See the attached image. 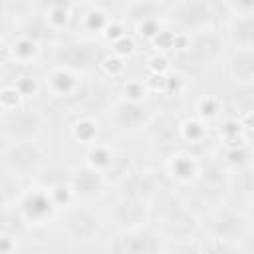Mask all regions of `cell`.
<instances>
[{"mask_svg":"<svg viewBox=\"0 0 254 254\" xmlns=\"http://www.w3.org/2000/svg\"><path fill=\"white\" fill-rule=\"evenodd\" d=\"M46 149L38 139L30 141H4L2 169L14 171L26 179H36L46 167Z\"/></svg>","mask_w":254,"mask_h":254,"instance_id":"obj_1","label":"cell"},{"mask_svg":"<svg viewBox=\"0 0 254 254\" xmlns=\"http://www.w3.org/2000/svg\"><path fill=\"white\" fill-rule=\"evenodd\" d=\"M202 226L206 230V236L224 238L236 244H242V240L252 232V224L248 222V218L224 202L202 216Z\"/></svg>","mask_w":254,"mask_h":254,"instance_id":"obj_2","label":"cell"},{"mask_svg":"<svg viewBox=\"0 0 254 254\" xmlns=\"http://www.w3.org/2000/svg\"><path fill=\"white\" fill-rule=\"evenodd\" d=\"M169 22L177 32L192 36L196 32L212 30L216 14L208 0H179L169 12Z\"/></svg>","mask_w":254,"mask_h":254,"instance_id":"obj_3","label":"cell"},{"mask_svg":"<svg viewBox=\"0 0 254 254\" xmlns=\"http://www.w3.org/2000/svg\"><path fill=\"white\" fill-rule=\"evenodd\" d=\"M0 129L4 141H30L40 139L46 129V115L40 109L20 105L16 109L2 111Z\"/></svg>","mask_w":254,"mask_h":254,"instance_id":"obj_4","label":"cell"},{"mask_svg":"<svg viewBox=\"0 0 254 254\" xmlns=\"http://www.w3.org/2000/svg\"><path fill=\"white\" fill-rule=\"evenodd\" d=\"M143 131H145L153 151L163 155L165 159L171 153L179 151V145H181V119L173 111H157V113H153Z\"/></svg>","mask_w":254,"mask_h":254,"instance_id":"obj_5","label":"cell"},{"mask_svg":"<svg viewBox=\"0 0 254 254\" xmlns=\"http://www.w3.org/2000/svg\"><path fill=\"white\" fill-rule=\"evenodd\" d=\"M113 252L121 254H157L165 252V236L153 224H145L131 230H117L113 242Z\"/></svg>","mask_w":254,"mask_h":254,"instance_id":"obj_6","label":"cell"},{"mask_svg":"<svg viewBox=\"0 0 254 254\" xmlns=\"http://www.w3.org/2000/svg\"><path fill=\"white\" fill-rule=\"evenodd\" d=\"M62 232L71 242H91L99 234V218L97 214L85 206V202H75L58 214Z\"/></svg>","mask_w":254,"mask_h":254,"instance_id":"obj_7","label":"cell"},{"mask_svg":"<svg viewBox=\"0 0 254 254\" xmlns=\"http://www.w3.org/2000/svg\"><path fill=\"white\" fill-rule=\"evenodd\" d=\"M85 77L79 71L54 65L44 77H42V87L48 91V95L56 101H67L75 103L79 95L85 89Z\"/></svg>","mask_w":254,"mask_h":254,"instance_id":"obj_8","label":"cell"},{"mask_svg":"<svg viewBox=\"0 0 254 254\" xmlns=\"http://www.w3.org/2000/svg\"><path fill=\"white\" fill-rule=\"evenodd\" d=\"M16 204L26 216V220L30 222V226H44L60 214V208L54 202L52 192L38 183L26 189V192Z\"/></svg>","mask_w":254,"mask_h":254,"instance_id":"obj_9","label":"cell"},{"mask_svg":"<svg viewBox=\"0 0 254 254\" xmlns=\"http://www.w3.org/2000/svg\"><path fill=\"white\" fill-rule=\"evenodd\" d=\"M69 185H71V190H73L77 202H95V200L103 198V194L107 192L109 181L103 171H99L83 161L81 165L71 167Z\"/></svg>","mask_w":254,"mask_h":254,"instance_id":"obj_10","label":"cell"},{"mask_svg":"<svg viewBox=\"0 0 254 254\" xmlns=\"http://www.w3.org/2000/svg\"><path fill=\"white\" fill-rule=\"evenodd\" d=\"M151 111L143 105V101H129V99H117L107 109V119L113 131L117 133H135L143 131L147 121L151 119Z\"/></svg>","mask_w":254,"mask_h":254,"instance_id":"obj_11","label":"cell"},{"mask_svg":"<svg viewBox=\"0 0 254 254\" xmlns=\"http://www.w3.org/2000/svg\"><path fill=\"white\" fill-rule=\"evenodd\" d=\"M109 220L117 230H131L145 224H151L149 202L125 194H117L109 206Z\"/></svg>","mask_w":254,"mask_h":254,"instance_id":"obj_12","label":"cell"},{"mask_svg":"<svg viewBox=\"0 0 254 254\" xmlns=\"http://www.w3.org/2000/svg\"><path fill=\"white\" fill-rule=\"evenodd\" d=\"M54 65H62L79 73H85L99 62L97 48L87 40H69L56 48L54 52Z\"/></svg>","mask_w":254,"mask_h":254,"instance_id":"obj_13","label":"cell"},{"mask_svg":"<svg viewBox=\"0 0 254 254\" xmlns=\"http://www.w3.org/2000/svg\"><path fill=\"white\" fill-rule=\"evenodd\" d=\"M115 187H117V194L141 198V200H147V202L165 189L163 177L157 171H153V169H135V167Z\"/></svg>","mask_w":254,"mask_h":254,"instance_id":"obj_14","label":"cell"},{"mask_svg":"<svg viewBox=\"0 0 254 254\" xmlns=\"http://www.w3.org/2000/svg\"><path fill=\"white\" fill-rule=\"evenodd\" d=\"M198 167H200V159L185 149H179L165 159L167 177L181 187H190L198 179Z\"/></svg>","mask_w":254,"mask_h":254,"instance_id":"obj_15","label":"cell"},{"mask_svg":"<svg viewBox=\"0 0 254 254\" xmlns=\"http://www.w3.org/2000/svg\"><path fill=\"white\" fill-rule=\"evenodd\" d=\"M42 46H44L42 42L26 36L22 32H16L10 42L4 40V54H6V60H10L18 67H28L38 62V58L42 54Z\"/></svg>","mask_w":254,"mask_h":254,"instance_id":"obj_16","label":"cell"},{"mask_svg":"<svg viewBox=\"0 0 254 254\" xmlns=\"http://www.w3.org/2000/svg\"><path fill=\"white\" fill-rule=\"evenodd\" d=\"M189 48L194 52V56L208 67L222 56V38L212 30L196 32L189 36Z\"/></svg>","mask_w":254,"mask_h":254,"instance_id":"obj_17","label":"cell"},{"mask_svg":"<svg viewBox=\"0 0 254 254\" xmlns=\"http://www.w3.org/2000/svg\"><path fill=\"white\" fill-rule=\"evenodd\" d=\"M75 105V113H83V115H95L101 109H109V89L105 83L101 81H87L83 93L79 95V99L73 103Z\"/></svg>","mask_w":254,"mask_h":254,"instance_id":"obj_18","label":"cell"},{"mask_svg":"<svg viewBox=\"0 0 254 254\" xmlns=\"http://www.w3.org/2000/svg\"><path fill=\"white\" fill-rule=\"evenodd\" d=\"M226 65L232 83L254 81V48H234Z\"/></svg>","mask_w":254,"mask_h":254,"instance_id":"obj_19","label":"cell"},{"mask_svg":"<svg viewBox=\"0 0 254 254\" xmlns=\"http://www.w3.org/2000/svg\"><path fill=\"white\" fill-rule=\"evenodd\" d=\"M111 22H113V18L109 16V12L105 8H101L97 4H89L85 8V12L77 18V30L85 38H95V36H103Z\"/></svg>","mask_w":254,"mask_h":254,"instance_id":"obj_20","label":"cell"},{"mask_svg":"<svg viewBox=\"0 0 254 254\" xmlns=\"http://www.w3.org/2000/svg\"><path fill=\"white\" fill-rule=\"evenodd\" d=\"M228 179H230V169L222 161V157H202L200 167H198V179L200 183L216 189H228Z\"/></svg>","mask_w":254,"mask_h":254,"instance_id":"obj_21","label":"cell"},{"mask_svg":"<svg viewBox=\"0 0 254 254\" xmlns=\"http://www.w3.org/2000/svg\"><path fill=\"white\" fill-rule=\"evenodd\" d=\"M226 38L234 48H254V16H232L226 24Z\"/></svg>","mask_w":254,"mask_h":254,"instance_id":"obj_22","label":"cell"},{"mask_svg":"<svg viewBox=\"0 0 254 254\" xmlns=\"http://www.w3.org/2000/svg\"><path fill=\"white\" fill-rule=\"evenodd\" d=\"M163 14H165L163 0H133V2L125 4V18L133 26L143 24L147 20L161 18Z\"/></svg>","mask_w":254,"mask_h":254,"instance_id":"obj_23","label":"cell"},{"mask_svg":"<svg viewBox=\"0 0 254 254\" xmlns=\"http://www.w3.org/2000/svg\"><path fill=\"white\" fill-rule=\"evenodd\" d=\"M69 137L75 143H81L85 147L97 143V135H99V125L95 121V115H83V113H75L73 121L69 123Z\"/></svg>","mask_w":254,"mask_h":254,"instance_id":"obj_24","label":"cell"},{"mask_svg":"<svg viewBox=\"0 0 254 254\" xmlns=\"http://www.w3.org/2000/svg\"><path fill=\"white\" fill-rule=\"evenodd\" d=\"M208 139V121L200 119L198 115L181 119V143L190 147H200Z\"/></svg>","mask_w":254,"mask_h":254,"instance_id":"obj_25","label":"cell"},{"mask_svg":"<svg viewBox=\"0 0 254 254\" xmlns=\"http://www.w3.org/2000/svg\"><path fill=\"white\" fill-rule=\"evenodd\" d=\"M24 179L22 175L14 173V171H8V169H2V175H0V194H2V204H16L22 194L26 192V185H24Z\"/></svg>","mask_w":254,"mask_h":254,"instance_id":"obj_26","label":"cell"},{"mask_svg":"<svg viewBox=\"0 0 254 254\" xmlns=\"http://www.w3.org/2000/svg\"><path fill=\"white\" fill-rule=\"evenodd\" d=\"M228 105L238 115L252 113L254 111V81L248 83H234V87L228 93Z\"/></svg>","mask_w":254,"mask_h":254,"instance_id":"obj_27","label":"cell"},{"mask_svg":"<svg viewBox=\"0 0 254 254\" xmlns=\"http://www.w3.org/2000/svg\"><path fill=\"white\" fill-rule=\"evenodd\" d=\"M32 228L30 222L26 220V216L22 214V210L18 208V204H2V214H0V230L18 234L22 238V234Z\"/></svg>","mask_w":254,"mask_h":254,"instance_id":"obj_28","label":"cell"},{"mask_svg":"<svg viewBox=\"0 0 254 254\" xmlns=\"http://www.w3.org/2000/svg\"><path fill=\"white\" fill-rule=\"evenodd\" d=\"M228 189H238L240 194L250 196L254 194V165H244L238 169H230V179H228Z\"/></svg>","mask_w":254,"mask_h":254,"instance_id":"obj_29","label":"cell"},{"mask_svg":"<svg viewBox=\"0 0 254 254\" xmlns=\"http://www.w3.org/2000/svg\"><path fill=\"white\" fill-rule=\"evenodd\" d=\"M220 141L224 143V147H238L246 143V129L240 123V119L234 117H226L220 125Z\"/></svg>","mask_w":254,"mask_h":254,"instance_id":"obj_30","label":"cell"},{"mask_svg":"<svg viewBox=\"0 0 254 254\" xmlns=\"http://www.w3.org/2000/svg\"><path fill=\"white\" fill-rule=\"evenodd\" d=\"M131 169H133L131 155L125 153V151H121V149H117L113 161L109 163V167H107L103 173H105L109 185H117V183H121V181L131 173Z\"/></svg>","mask_w":254,"mask_h":254,"instance_id":"obj_31","label":"cell"},{"mask_svg":"<svg viewBox=\"0 0 254 254\" xmlns=\"http://www.w3.org/2000/svg\"><path fill=\"white\" fill-rule=\"evenodd\" d=\"M115 151H117L115 147L97 141V143H93V145L87 147V151H85V163H89L91 167H95L99 171H105L109 167V163L113 161Z\"/></svg>","mask_w":254,"mask_h":254,"instance_id":"obj_32","label":"cell"},{"mask_svg":"<svg viewBox=\"0 0 254 254\" xmlns=\"http://www.w3.org/2000/svg\"><path fill=\"white\" fill-rule=\"evenodd\" d=\"M34 0H2V16L4 20H16V26L34 14Z\"/></svg>","mask_w":254,"mask_h":254,"instance_id":"obj_33","label":"cell"},{"mask_svg":"<svg viewBox=\"0 0 254 254\" xmlns=\"http://www.w3.org/2000/svg\"><path fill=\"white\" fill-rule=\"evenodd\" d=\"M97 65H99L101 73L107 75L109 79H123V75H125V71H127L125 58H121V56H117V54H113V52H109V54H105L103 58H99Z\"/></svg>","mask_w":254,"mask_h":254,"instance_id":"obj_34","label":"cell"},{"mask_svg":"<svg viewBox=\"0 0 254 254\" xmlns=\"http://www.w3.org/2000/svg\"><path fill=\"white\" fill-rule=\"evenodd\" d=\"M69 175H71V167H44V171L36 177V183L46 189H52L56 185L67 183Z\"/></svg>","mask_w":254,"mask_h":254,"instance_id":"obj_35","label":"cell"},{"mask_svg":"<svg viewBox=\"0 0 254 254\" xmlns=\"http://www.w3.org/2000/svg\"><path fill=\"white\" fill-rule=\"evenodd\" d=\"M73 10L75 8H54V10H48L42 14H44L46 22L50 24V28L58 34V32L67 30L73 24Z\"/></svg>","mask_w":254,"mask_h":254,"instance_id":"obj_36","label":"cell"},{"mask_svg":"<svg viewBox=\"0 0 254 254\" xmlns=\"http://www.w3.org/2000/svg\"><path fill=\"white\" fill-rule=\"evenodd\" d=\"M121 99H129V101H145V97L151 93L145 79H125L121 89Z\"/></svg>","mask_w":254,"mask_h":254,"instance_id":"obj_37","label":"cell"},{"mask_svg":"<svg viewBox=\"0 0 254 254\" xmlns=\"http://www.w3.org/2000/svg\"><path fill=\"white\" fill-rule=\"evenodd\" d=\"M222 111V101L216 95H202L196 103V115L204 121H212L220 115Z\"/></svg>","mask_w":254,"mask_h":254,"instance_id":"obj_38","label":"cell"},{"mask_svg":"<svg viewBox=\"0 0 254 254\" xmlns=\"http://www.w3.org/2000/svg\"><path fill=\"white\" fill-rule=\"evenodd\" d=\"M222 161L226 163L228 169H238L244 165H250V151L248 145H238V147H224Z\"/></svg>","mask_w":254,"mask_h":254,"instance_id":"obj_39","label":"cell"},{"mask_svg":"<svg viewBox=\"0 0 254 254\" xmlns=\"http://www.w3.org/2000/svg\"><path fill=\"white\" fill-rule=\"evenodd\" d=\"M18 91L24 95V97H34L40 89H42V79H38L36 75L28 73V71H22L20 75H16V79L12 81Z\"/></svg>","mask_w":254,"mask_h":254,"instance_id":"obj_40","label":"cell"},{"mask_svg":"<svg viewBox=\"0 0 254 254\" xmlns=\"http://www.w3.org/2000/svg\"><path fill=\"white\" fill-rule=\"evenodd\" d=\"M48 190L52 192V198H54V202L58 204L60 210H64V208H67V206H71V204L77 202V198H75V194L71 190L69 181L67 183H62V185H56V187H52Z\"/></svg>","mask_w":254,"mask_h":254,"instance_id":"obj_41","label":"cell"},{"mask_svg":"<svg viewBox=\"0 0 254 254\" xmlns=\"http://www.w3.org/2000/svg\"><path fill=\"white\" fill-rule=\"evenodd\" d=\"M145 67H147L149 73H161V75H165V73L173 71V60H169L165 52L155 50V52L147 58Z\"/></svg>","mask_w":254,"mask_h":254,"instance_id":"obj_42","label":"cell"},{"mask_svg":"<svg viewBox=\"0 0 254 254\" xmlns=\"http://www.w3.org/2000/svg\"><path fill=\"white\" fill-rule=\"evenodd\" d=\"M0 99H2V111H8V109H16L20 105H24V95L18 91V87L14 83H4L2 87V93H0Z\"/></svg>","mask_w":254,"mask_h":254,"instance_id":"obj_43","label":"cell"},{"mask_svg":"<svg viewBox=\"0 0 254 254\" xmlns=\"http://www.w3.org/2000/svg\"><path fill=\"white\" fill-rule=\"evenodd\" d=\"M135 30H137V36L139 38H143L145 42L151 44L157 38V34L163 30V24H161V18H155V20H147L143 24H137Z\"/></svg>","mask_w":254,"mask_h":254,"instance_id":"obj_44","label":"cell"},{"mask_svg":"<svg viewBox=\"0 0 254 254\" xmlns=\"http://www.w3.org/2000/svg\"><path fill=\"white\" fill-rule=\"evenodd\" d=\"M135 50H137V44H135L133 36H129V34H125L119 40L111 42V52L117 54V56H121V58H125V60L131 58L135 54Z\"/></svg>","mask_w":254,"mask_h":254,"instance_id":"obj_45","label":"cell"},{"mask_svg":"<svg viewBox=\"0 0 254 254\" xmlns=\"http://www.w3.org/2000/svg\"><path fill=\"white\" fill-rule=\"evenodd\" d=\"M202 250H208V252H228V250H240V244L224 240V238L206 236V240L202 242Z\"/></svg>","mask_w":254,"mask_h":254,"instance_id":"obj_46","label":"cell"},{"mask_svg":"<svg viewBox=\"0 0 254 254\" xmlns=\"http://www.w3.org/2000/svg\"><path fill=\"white\" fill-rule=\"evenodd\" d=\"M224 6L232 16H254V0H224Z\"/></svg>","mask_w":254,"mask_h":254,"instance_id":"obj_47","label":"cell"},{"mask_svg":"<svg viewBox=\"0 0 254 254\" xmlns=\"http://www.w3.org/2000/svg\"><path fill=\"white\" fill-rule=\"evenodd\" d=\"M18 244H20V236L0 230V252L2 254H16L18 252Z\"/></svg>","mask_w":254,"mask_h":254,"instance_id":"obj_48","label":"cell"},{"mask_svg":"<svg viewBox=\"0 0 254 254\" xmlns=\"http://www.w3.org/2000/svg\"><path fill=\"white\" fill-rule=\"evenodd\" d=\"M34 6L40 12H48L54 8H75L77 4L73 0H34Z\"/></svg>","mask_w":254,"mask_h":254,"instance_id":"obj_49","label":"cell"},{"mask_svg":"<svg viewBox=\"0 0 254 254\" xmlns=\"http://www.w3.org/2000/svg\"><path fill=\"white\" fill-rule=\"evenodd\" d=\"M125 34H127V30L123 28V24H119V22H115V20H113V22L109 24V28L105 30L103 38H105V40H109V42H115V40H119V38H121V36H125Z\"/></svg>","mask_w":254,"mask_h":254,"instance_id":"obj_50","label":"cell"},{"mask_svg":"<svg viewBox=\"0 0 254 254\" xmlns=\"http://www.w3.org/2000/svg\"><path fill=\"white\" fill-rule=\"evenodd\" d=\"M75 4H93L95 0H73Z\"/></svg>","mask_w":254,"mask_h":254,"instance_id":"obj_51","label":"cell"},{"mask_svg":"<svg viewBox=\"0 0 254 254\" xmlns=\"http://www.w3.org/2000/svg\"><path fill=\"white\" fill-rule=\"evenodd\" d=\"M115 2H119V4H129V2H133V0H115Z\"/></svg>","mask_w":254,"mask_h":254,"instance_id":"obj_52","label":"cell"},{"mask_svg":"<svg viewBox=\"0 0 254 254\" xmlns=\"http://www.w3.org/2000/svg\"><path fill=\"white\" fill-rule=\"evenodd\" d=\"M252 232H254V226H252Z\"/></svg>","mask_w":254,"mask_h":254,"instance_id":"obj_53","label":"cell"}]
</instances>
